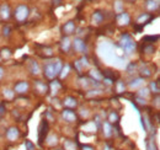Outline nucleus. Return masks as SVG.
<instances>
[{
	"label": "nucleus",
	"mask_w": 160,
	"mask_h": 150,
	"mask_svg": "<svg viewBox=\"0 0 160 150\" xmlns=\"http://www.w3.org/2000/svg\"><path fill=\"white\" fill-rule=\"evenodd\" d=\"M4 96H5L8 100H12V98H14V91H11V90L6 89V90L4 91Z\"/></svg>",
	"instance_id": "nucleus-31"
},
{
	"label": "nucleus",
	"mask_w": 160,
	"mask_h": 150,
	"mask_svg": "<svg viewBox=\"0 0 160 150\" xmlns=\"http://www.w3.org/2000/svg\"><path fill=\"white\" fill-rule=\"evenodd\" d=\"M30 15V9L26 6V5H19L14 12V16L15 19L18 20L19 22H23L25 20L28 18Z\"/></svg>",
	"instance_id": "nucleus-2"
},
{
	"label": "nucleus",
	"mask_w": 160,
	"mask_h": 150,
	"mask_svg": "<svg viewBox=\"0 0 160 150\" xmlns=\"http://www.w3.org/2000/svg\"><path fill=\"white\" fill-rule=\"evenodd\" d=\"M52 1H53V4H54L56 6H57V5H59L60 2H62V0H52Z\"/></svg>",
	"instance_id": "nucleus-36"
},
{
	"label": "nucleus",
	"mask_w": 160,
	"mask_h": 150,
	"mask_svg": "<svg viewBox=\"0 0 160 150\" xmlns=\"http://www.w3.org/2000/svg\"><path fill=\"white\" fill-rule=\"evenodd\" d=\"M148 96H149V89H148V88L142 89L139 92H138V97H142V98H145V97H148Z\"/></svg>",
	"instance_id": "nucleus-24"
},
{
	"label": "nucleus",
	"mask_w": 160,
	"mask_h": 150,
	"mask_svg": "<svg viewBox=\"0 0 160 150\" xmlns=\"http://www.w3.org/2000/svg\"><path fill=\"white\" fill-rule=\"evenodd\" d=\"M51 86H52V91H53V94H56V92L60 89V84L57 81V80H56V81H52Z\"/></svg>",
	"instance_id": "nucleus-28"
},
{
	"label": "nucleus",
	"mask_w": 160,
	"mask_h": 150,
	"mask_svg": "<svg viewBox=\"0 0 160 150\" xmlns=\"http://www.w3.org/2000/svg\"><path fill=\"white\" fill-rule=\"evenodd\" d=\"M137 100H138V103H140V105H145V103H147L145 98H142V97H137Z\"/></svg>",
	"instance_id": "nucleus-34"
},
{
	"label": "nucleus",
	"mask_w": 160,
	"mask_h": 150,
	"mask_svg": "<svg viewBox=\"0 0 160 150\" xmlns=\"http://www.w3.org/2000/svg\"><path fill=\"white\" fill-rule=\"evenodd\" d=\"M47 129H48L47 122H46V121H42V122H41V124H40V131H38V140H40V144H42V142H43V140H46Z\"/></svg>",
	"instance_id": "nucleus-6"
},
{
	"label": "nucleus",
	"mask_w": 160,
	"mask_h": 150,
	"mask_svg": "<svg viewBox=\"0 0 160 150\" xmlns=\"http://www.w3.org/2000/svg\"><path fill=\"white\" fill-rule=\"evenodd\" d=\"M19 137H20V131H19V128H16V127H10V128L6 131V138H8V140H10V142H15Z\"/></svg>",
	"instance_id": "nucleus-5"
},
{
	"label": "nucleus",
	"mask_w": 160,
	"mask_h": 150,
	"mask_svg": "<svg viewBox=\"0 0 160 150\" xmlns=\"http://www.w3.org/2000/svg\"><path fill=\"white\" fill-rule=\"evenodd\" d=\"M136 42L133 41V38L131 37L128 33H124L121 36L120 39V48L122 49V52L127 53V54H131L136 51Z\"/></svg>",
	"instance_id": "nucleus-1"
},
{
	"label": "nucleus",
	"mask_w": 160,
	"mask_h": 150,
	"mask_svg": "<svg viewBox=\"0 0 160 150\" xmlns=\"http://www.w3.org/2000/svg\"><path fill=\"white\" fill-rule=\"evenodd\" d=\"M90 75L95 79V81H100L101 78H102L100 73H99V72H96V70H91V72H90Z\"/></svg>",
	"instance_id": "nucleus-29"
},
{
	"label": "nucleus",
	"mask_w": 160,
	"mask_h": 150,
	"mask_svg": "<svg viewBox=\"0 0 160 150\" xmlns=\"http://www.w3.org/2000/svg\"><path fill=\"white\" fill-rule=\"evenodd\" d=\"M73 48H74L77 52H79V53H85L86 49H88L86 43H85L81 38H75V39L73 41Z\"/></svg>",
	"instance_id": "nucleus-4"
},
{
	"label": "nucleus",
	"mask_w": 160,
	"mask_h": 150,
	"mask_svg": "<svg viewBox=\"0 0 160 150\" xmlns=\"http://www.w3.org/2000/svg\"><path fill=\"white\" fill-rule=\"evenodd\" d=\"M36 88H37V90L40 92H42V94L47 91V85L43 84V82H41V81H36Z\"/></svg>",
	"instance_id": "nucleus-22"
},
{
	"label": "nucleus",
	"mask_w": 160,
	"mask_h": 150,
	"mask_svg": "<svg viewBox=\"0 0 160 150\" xmlns=\"http://www.w3.org/2000/svg\"><path fill=\"white\" fill-rule=\"evenodd\" d=\"M10 35V28L9 27H5L4 28V36H9Z\"/></svg>",
	"instance_id": "nucleus-35"
},
{
	"label": "nucleus",
	"mask_w": 160,
	"mask_h": 150,
	"mask_svg": "<svg viewBox=\"0 0 160 150\" xmlns=\"http://www.w3.org/2000/svg\"><path fill=\"white\" fill-rule=\"evenodd\" d=\"M27 90H28V84L26 81H20V82H18L15 85V91L14 92H16V94H25V92H27Z\"/></svg>",
	"instance_id": "nucleus-9"
},
{
	"label": "nucleus",
	"mask_w": 160,
	"mask_h": 150,
	"mask_svg": "<svg viewBox=\"0 0 160 150\" xmlns=\"http://www.w3.org/2000/svg\"><path fill=\"white\" fill-rule=\"evenodd\" d=\"M117 22L121 26H127L131 22V18H129V15L127 12L123 11V12H121V14L117 15Z\"/></svg>",
	"instance_id": "nucleus-8"
},
{
	"label": "nucleus",
	"mask_w": 160,
	"mask_h": 150,
	"mask_svg": "<svg viewBox=\"0 0 160 150\" xmlns=\"http://www.w3.org/2000/svg\"><path fill=\"white\" fill-rule=\"evenodd\" d=\"M70 44H72L70 39H69L68 37H64L63 39H62V44H60L62 51H63V52H69V49H70Z\"/></svg>",
	"instance_id": "nucleus-16"
},
{
	"label": "nucleus",
	"mask_w": 160,
	"mask_h": 150,
	"mask_svg": "<svg viewBox=\"0 0 160 150\" xmlns=\"http://www.w3.org/2000/svg\"><path fill=\"white\" fill-rule=\"evenodd\" d=\"M150 90L155 94H159V82L158 81H152L150 82Z\"/></svg>",
	"instance_id": "nucleus-23"
},
{
	"label": "nucleus",
	"mask_w": 160,
	"mask_h": 150,
	"mask_svg": "<svg viewBox=\"0 0 160 150\" xmlns=\"http://www.w3.org/2000/svg\"><path fill=\"white\" fill-rule=\"evenodd\" d=\"M63 105H64L65 107H68V108H74V107H77L78 102H77V100H75L74 97H72V96H68V97H65V98H64V101H63Z\"/></svg>",
	"instance_id": "nucleus-12"
},
{
	"label": "nucleus",
	"mask_w": 160,
	"mask_h": 150,
	"mask_svg": "<svg viewBox=\"0 0 160 150\" xmlns=\"http://www.w3.org/2000/svg\"><path fill=\"white\" fill-rule=\"evenodd\" d=\"M128 1H131V2H133V1H136V0H128Z\"/></svg>",
	"instance_id": "nucleus-40"
},
{
	"label": "nucleus",
	"mask_w": 160,
	"mask_h": 150,
	"mask_svg": "<svg viewBox=\"0 0 160 150\" xmlns=\"http://www.w3.org/2000/svg\"><path fill=\"white\" fill-rule=\"evenodd\" d=\"M64 149L65 150H77V144L73 140H65L64 142Z\"/></svg>",
	"instance_id": "nucleus-18"
},
{
	"label": "nucleus",
	"mask_w": 160,
	"mask_h": 150,
	"mask_svg": "<svg viewBox=\"0 0 160 150\" xmlns=\"http://www.w3.org/2000/svg\"><path fill=\"white\" fill-rule=\"evenodd\" d=\"M103 21V14L101 12V11H95L94 12V15H92V23H95V25H100L101 22Z\"/></svg>",
	"instance_id": "nucleus-14"
},
{
	"label": "nucleus",
	"mask_w": 160,
	"mask_h": 150,
	"mask_svg": "<svg viewBox=\"0 0 160 150\" xmlns=\"http://www.w3.org/2000/svg\"><path fill=\"white\" fill-rule=\"evenodd\" d=\"M43 72H44L46 78L53 80L57 76V73H56V60L54 62H51V63H47L44 65V68H43Z\"/></svg>",
	"instance_id": "nucleus-3"
},
{
	"label": "nucleus",
	"mask_w": 160,
	"mask_h": 150,
	"mask_svg": "<svg viewBox=\"0 0 160 150\" xmlns=\"http://www.w3.org/2000/svg\"><path fill=\"white\" fill-rule=\"evenodd\" d=\"M30 72L33 75L40 74V67H38V64H37L35 60H31V62H30Z\"/></svg>",
	"instance_id": "nucleus-17"
},
{
	"label": "nucleus",
	"mask_w": 160,
	"mask_h": 150,
	"mask_svg": "<svg viewBox=\"0 0 160 150\" xmlns=\"http://www.w3.org/2000/svg\"><path fill=\"white\" fill-rule=\"evenodd\" d=\"M0 18L2 20H8L10 18V6L8 4H2L0 6Z\"/></svg>",
	"instance_id": "nucleus-10"
},
{
	"label": "nucleus",
	"mask_w": 160,
	"mask_h": 150,
	"mask_svg": "<svg viewBox=\"0 0 160 150\" xmlns=\"http://www.w3.org/2000/svg\"><path fill=\"white\" fill-rule=\"evenodd\" d=\"M102 128H103V134H105L106 138H110L112 135V126H111L110 122H103Z\"/></svg>",
	"instance_id": "nucleus-13"
},
{
	"label": "nucleus",
	"mask_w": 160,
	"mask_h": 150,
	"mask_svg": "<svg viewBox=\"0 0 160 150\" xmlns=\"http://www.w3.org/2000/svg\"><path fill=\"white\" fill-rule=\"evenodd\" d=\"M105 150H111V149H110V148H108V147H106V149H105Z\"/></svg>",
	"instance_id": "nucleus-39"
},
{
	"label": "nucleus",
	"mask_w": 160,
	"mask_h": 150,
	"mask_svg": "<svg viewBox=\"0 0 160 150\" xmlns=\"http://www.w3.org/2000/svg\"><path fill=\"white\" fill-rule=\"evenodd\" d=\"M46 143L49 145V147H54L57 143H58V138L56 135H49L47 139H46Z\"/></svg>",
	"instance_id": "nucleus-20"
},
{
	"label": "nucleus",
	"mask_w": 160,
	"mask_h": 150,
	"mask_svg": "<svg viewBox=\"0 0 160 150\" xmlns=\"http://www.w3.org/2000/svg\"><path fill=\"white\" fill-rule=\"evenodd\" d=\"M115 11H116L117 14L123 12V2H122L121 0H116V1H115Z\"/></svg>",
	"instance_id": "nucleus-21"
},
{
	"label": "nucleus",
	"mask_w": 160,
	"mask_h": 150,
	"mask_svg": "<svg viewBox=\"0 0 160 150\" xmlns=\"http://www.w3.org/2000/svg\"><path fill=\"white\" fill-rule=\"evenodd\" d=\"M117 91L118 92H123L124 91V84L122 81H118L117 82Z\"/></svg>",
	"instance_id": "nucleus-33"
},
{
	"label": "nucleus",
	"mask_w": 160,
	"mask_h": 150,
	"mask_svg": "<svg viewBox=\"0 0 160 150\" xmlns=\"http://www.w3.org/2000/svg\"><path fill=\"white\" fill-rule=\"evenodd\" d=\"M149 18H150V16H149V14H143V15H140L139 18H138V20H137V22L142 25V23L147 22V21L149 20Z\"/></svg>",
	"instance_id": "nucleus-25"
},
{
	"label": "nucleus",
	"mask_w": 160,
	"mask_h": 150,
	"mask_svg": "<svg viewBox=\"0 0 160 150\" xmlns=\"http://www.w3.org/2000/svg\"><path fill=\"white\" fill-rule=\"evenodd\" d=\"M74 31H75V23H74V21H68L63 26V32L65 35H72V33H74Z\"/></svg>",
	"instance_id": "nucleus-11"
},
{
	"label": "nucleus",
	"mask_w": 160,
	"mask_h": 150,
	"mask_svg": "<svg viewBox=\"0 0 160 150\" xmlns=\"http://www.w3.org/2000/svg\"><path fill=\"white\" fill-rule=\"evenodd\" d=\"M143 82H144V79H143V78H138V79L132 80V81L129 82V86H131V88H139L140 85H143Z\"/></svg>",
	"instance_id": "nucleus-19"
},
{
	"label": "nucleus",
	"mask_w": 160,
	"mask_h": 150,
	"mask_svg": "<svg viewBox=\"0 0 160 150\" xmlns=\"http://www.w3.org/2000/svg\"><path fill=\"white\" fill-rule=\"evenodd\" d=\"M2 76H4V69L0 67V80L2 79Z\"/></svg>",
	"instance_id": "nucleus-37"
},
{
	"label": "nucleus",
	"mask_w": 160,
	"mask_h": 150,
	"mask_svg": "<svg viewBox=\"0 0 160 150\" xmlns=\"http://www.w3.org/2000/svg\"><path fill=\"white\" fill-rule=\"evenodd\" d=\"M118 119V116H117V113L116 112H111L110 113V117H108V122L110 123H113V122H116Z\"/></svg>",
	"instance_id": "nucleus-30"
},
{
	"label": "nucleus",
	"mask_w": 160,
	"mask_h": 150,
	"mask_svg": "<svg viewBox=\"0 0 160 150\" xmlns=\"http://www.w3.org/2000/svg\"><path fill=\"white\" fill-rule=\"evenodd\" d=\"M62 117L67 121V122H69V123H72V122H75L77 121V116H75V113L73 112L72 110H64L63 112H62Z\"/></svg>",
	"instance_id": "nucleus-7"
},
{
	"label": "nucleus",
	"mask_w": 160,
	"mask_h": 150,
	"mask_svg": "<svg viewBox=\"0 0 160 150\" xmlns=\"http://www.w3.org/2000/svg\"><path fill=\"white\" fill-rule=\"evenodd\" d=\"M82 150H94L91 147H88V145H85V147H82Z\"/></svg>",
	"instance_id": "nucleus-38"
},
{
	"label": "nucleus",
	"mask_w": 160,
	"mask_h": 150,
	"mask_svg": "<svg viewBox=\"0 0 160 150\" xmlns=\"http://www.w3.org/2000/svg\"><path fill=\"white\" fill-rule=\"evenodd\" d=\"M69 70H70V67L67 64L65 67H63L62 68V70H60V78H65L67 75H68V73H69Z\"/></svg>",
	"instance_id": "nucleus-26"
},
{
	"label": "nucleus",
	"mask_w": 160,
	"mask_h": 150,
	"mask_svg": "<svg viewBox=\"0 0 160 150\" xmlns=\"http://www.w3.org/2000/svg\"><path fill=\"white\" fill-rule=\"evenodd\" d=\"M140 72H142V75H143L144 78H148V76H150V75H152L150 69H149V68H147V67H145V68H142V70H140Z\"/></svg>",
	"instance_id": "nucleus-32"
},
{
	"label": "nucleus",
	"mask_w": 160,
	"mask_h": 150,
	"mask_svg": "<svg viewBox=\"0 0 160 150\" xmlns=\"http://www.w3.org/2000/svg\"><path fill=\"white\" fill-rule=\"evenodd\" d=\"M147 150H158V148L154 144V140L153 139H149L147 142Z\"/></svg>",
	"instance_id": "nucleus-27"
},
{
	"label": "nucleus",
	"mask_w": 160,
	"mask_h": 150,
	"mask_svg": "<svg viewBox=\"0 0 160 150\" xmlns=\"http://www.w3.org/2000/svg\"><path fill=\"white\" fill-rule=\"evenodd\" d=\"M159 8V0H148L147 1V9L149 11H155Z\"/></svg>",
	"instance_id": "nucleus-15"
}]
</instances>
